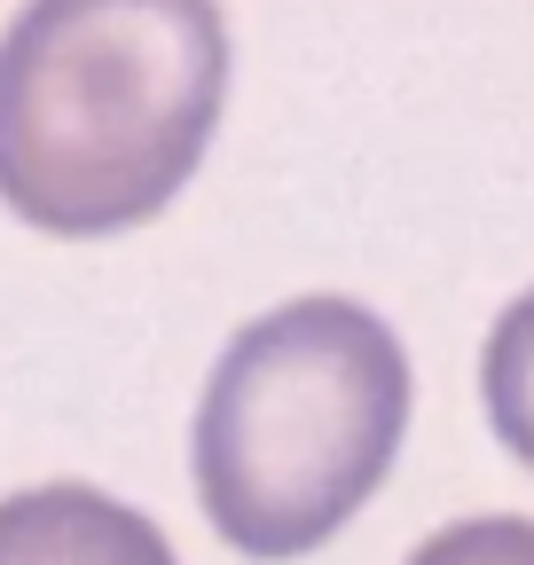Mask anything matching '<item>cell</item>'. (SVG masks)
Returning a JSON list of instances; mask_svg holds the SVG:
<instances>
[{"label":"cell","instance_id":"6da1fadb","mask_svg":"<svg viewBox=\"0 0 534 565\" xmlns=\"http://www.w3.org/2000/svg\"><path fill=\"white\" fill-rule=\"evenodd\" d=\"M228 103L221 0H24L0 32V204L47 236L142 228Z\"/></svg>","mask_w":534,"mask_h":565},{"label":"cell","instance_id":"7a4b0ae2","mask_svg":"<svg viewBox=\"0 0 534 565\" xmlns=\"http://www.w3.org/2000/svg\"><path fill=\"white\" fill-rule=\"evenodd\" d=\"M409 393V353L362 299L307 291L244 322L189 433L213 534L259 565L322 550L393 471Z\"/></svg>","mask_w":534,"mask_h":565},{"label":"cell","instance_id":"3957f363","mask_svg":"<svg viewBox=\"0 0 534 565\" xmlns=\"http://www.w3.org/2000/svg\"><path fill=\"white\" fill-rule=\"evenodd\" d=\"M0 565H181L150 511L118 503L110 487L47 479L0 494Z\"/></svg>","mask_w":534,"mask_h":565},{"label":"cell","instance_id":"277c9868","mask_svg":"<svg viewBox=\"0 0 534 565\" xmlns=\"http://www.w3.org/2000/svg\"><path fill=\"white\" fill-rule=\"evenodd\" d=\"M480 401H488V424L495 440L534 471V291H519L495 330H488V353H480Z\"/></svg>","mask_w":534,"mask_h":565},{"label":"cell","instance_id":"5b68a950","mask_svg":"<svg viewBox=\"0 0 534 565\" xmlns=\"http://www.w3.org/2000/svg\"><path fill=\"white\" fill-rule=\"evenodd\" d=\"M409 565H534V519H448L409 550Z\"/></svg>","mask_w":534,"mask_h":565}]
</instances>
